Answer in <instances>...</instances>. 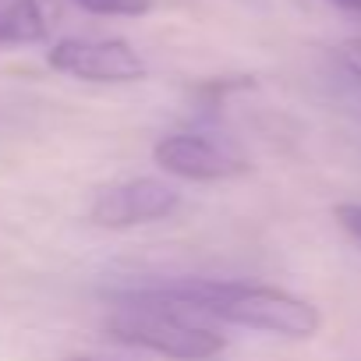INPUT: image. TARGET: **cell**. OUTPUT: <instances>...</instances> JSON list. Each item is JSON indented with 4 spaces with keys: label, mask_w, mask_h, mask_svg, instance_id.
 Listing matches in <instances>:
<instances>
[{
    "label": "cell",
    "mask_w": 361,
    "mask_h": 361,
    "mask_svg": "<svg viewBox=\"0 0 361 361\" xmlns=\"http://www.w3.org/2000/svg\"><path fill=\"white\" fill-rule=\"evenodd\" d=\"M152 159L159 170L180 180H231L248 170L245 152L227 142L206 135H166L152 145Z\"/></svg>",
    "instance_id": "5b68a950"
},
{
    "label": "cell",
    "mask_w": 361,
    "mask_h": 361,
    "mask_svg": "<svg viewBox=\"0 0 361 361\" xmlns=\"http://www.w3.org/2000/svg\"><path fill=\"white\" fill-rule=\"evenodd\" d=\"M128 298L166 305L177 312H202L220 322L287 340H312L322 326V315L308 298L245 280H177L145 290H128Z\"/></svg>",
    "instance_id": "6da1fadb"
},
{
    "label": "cell",
    "mask_w": 361,
    "mask_h": 361,
    "mask_svg": "<svg viewBox=\"0 0 361 361\" xmlns=\"http://www.w3.org/2000/svg\"><path fill=\"white\" fill-rule=\"evenodd\" d=\"M47 39L39 0H0V47H32Z\"/></svg>",
    "instance_id": "8992f818"
},
{
    "label": "cell",
    "mask_w": 361,
    "mask_h": 361,
    "mask_svg": "<svg viewBox=\"0 0 361 361\" xmlns=\"http://www.w3.org/2000/svg\"><path fill=\"white\" fill-rule=\"evenodd\" d=\"M336 57H340L343 71H350V75L361 82V36H357V39H347V43H340Z\"/></svg>",
    "instance_id": "9c48e42d"
},
{
    "label": "cell",
    "mask_w": 361,
    "mask_h": 361,
    "mask_svg": "<svg viewBox=\"0 0 361 361\" xmlns=\"http://www.w3.org/2000/svg\"><path fill=\"white\" fill-rule=\"evenodd\" d=\"M326 4H333V8H336V11H343V15L361 18V0H326Z\"/></svg>",
    "instance_id": "30bf717a"
},
{
    "label": "cell",
    "mask_w": 361,
    "mask_h": 361,
    "mask_svg": "<svg viewBox=\"0 0 361 361\" xmlns=\"http://www.w3.org/2000/svg\"><path fill=\"white\" fill-rule=\"evenodd\" d=\"M64 361H114V357H89V354H75V357H64Z\"/></svg>",
    "instance_id": "8fae6325"
},
{
    "label": "cell",
    "mask_w": 361,
    "mask_h": 361,
    "mask_svg": "<svg viewBox=\"0 0 361 361\" xmlns=\"http://www.w3.org/2000/svg\"><path fill=\"white\" fill-rule=\"evenodd\" d=\"M117 301H121V308L106 322V336L117 343L142 347V350H152V354H163L173 361H209V357L224 354V347H227L224 333L192 322L177 308L138 301L128 294H121Z\"/></svg>",
    "instance_id": "7a4b0ae2"
},
{
    "label": "cell",
    "mask_w": 361,
    "mask_h": 361,
    "mask_svg": "<svg viewBox=\"0 0 361 361\" xmlns=\"http://www.w3.org/2000/svg\"><path fill=\"white\" fill-rule=\"evenodd\" d=\"M333 216H336V224L361 245V202H340V206L333 209Z\"/></svg>",
    "instance_id": "ba28073f"
},
{
    "label": "cell",
    "mask_w": 361,
    "mask_h": 361,
    "mask_svg": "<svg viewBox=\"0 0 361 361\" xmlns=\"http://www.w3.org/2000/svg\"><path fill=\"white\" fill-rule=\"evenodd\" d=\"M75 8L103 18H138L152 11V0H75Z\"/></svg>",
    "instance_id": "52a82bcc"
},
{
    "label": "cell",
    "mask_w": 361,
    "mask_h": 361,
    "mask_svg": "<svg viewBox=\"0 0 361 361\" xmlns=\"http://www.w3.org/2000/svg\"><path fill=\"white\" fill-rule=\"evenodd\" d=\"M50 68L82 82L128 85L145 78V61L124 39H61L47 54Z\"/></svg>",
    "instance_id": "3957f363"
},
{
    "label": "cell",
    "mask_w": 361,
    "mask_h": 361,
    "mask_svg": "<svg viewBox=\"0 0 361 361\" xmlns=\"http://www.w3.org/2000/svg\"><path fill=\"white\" fill-rule=\"evenodd\" d=\"M180 206V192L170 180L159 177H131L121 185L103 188L92 199L89 220L96 227H110V231H124V227H138V224H156L173 216Z\"/></svg>",
    "instance_id": "277c9868"
}]
</instances>
